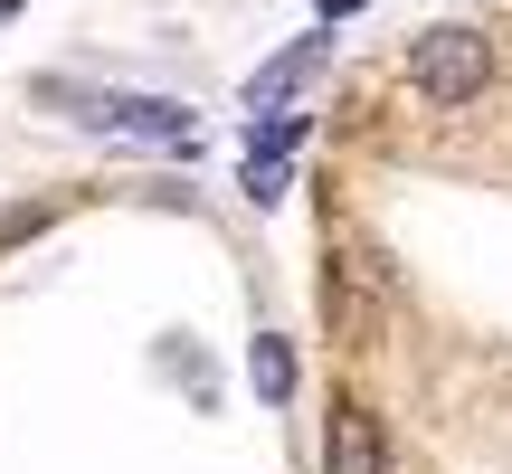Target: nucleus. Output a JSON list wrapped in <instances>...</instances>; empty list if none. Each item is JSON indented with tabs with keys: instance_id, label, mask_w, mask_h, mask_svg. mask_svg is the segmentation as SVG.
<instances>
[{
	"instance_id": "obj_3",
	"label": "nucleus",
	"mask_w": 512,
	"mask_h": 474,
	"mask_svg": "<svg viewBox=\"0 0 512 474\" xmlns=\"http://www.w3.org/2000/svg\"><path fill=\"white\" fill-rule=\"evenodd\" d=\"M323 67H332V38H285V48H275L266 67L247 76V114H285V105H294V95H304Z\"/></svg>"
},
{
	"instance_id": "obj_2",
	"label": "nucleus",
	"mask_w": 512,
	"mask_h": 474,
	"mask_svg": "<svg viewBox=\"0 0 512 474\" xmlns=\"http://www.w3.org/2000/svg\"><path fill=\"white\" fill-rule=\"evenodd\" d=\"M86 124L95 133H133V143H181L190 152V105H171V95H95L86 105Z\"/></svg>"
},
{
	"instance_id": "obj_7",
	"label": "nucleus",
	"mask_w": 512,
	"mask_h": 474,
	"mask_svg": "<svg viewBox=\"0 0 512 474\" xmlns=\"http://www.w3.org/2000/svg\"><path fill=\"white\" fill-rule=\"evenodd\" d=\"M247 200H256V209L285 200V162H247Z\"/></svg>"
},
{
	"instance_id": "obj_8",
	"label": "nucleus",
	"mask_w": 512,
	"mask_h": 474,
	"mask_svg": "<svg viewBox=\"0 0 512 474\" xmlns=\"http://www.w3.org/2000/svg\"><path fill=\"white\" fill-rule=\"evenodd\" d=\"M351 10H361V0H323V19H351Z\"/></svg>"
},
{
	"instance_id": "obj_6",
	"label": "nucleus",
	"mask_w": 512,
	"mask_h": 474,
	"mask_svg": "<svg viewBox=\"0 0 512 474\" xmlns=\"http://www.w3.org/2000/svg\"><path fill=\"white\" fill-rule=\"evenodd\" d=\"M304 143V114H247V162H285Z\"/></svg>"
},
{
	"instance_id": "obj_5",
	"label": "nucleus",
	"mask_w": 512,
	"mask_h": 474,
	"mask_svg": "<svg viewBox=\"0 0 512 474\" xmlns=\"http://www.w3.org/2000/svg\"><path fill=\"white\" fill-rule=\"evenodd\" d=\"M247 380H256V399H294V351L275 342V332H256V351H247Z\"/></svg>"
},
{
	"instance_id": "obj_4",
	"label": "nucleus",
	"mask_w": 512,
	"mask_h": 474,
	"mask_svg": "<svg viewBox=\"0 0 512 474\" xmlns=\"http://www.w3.org/2000/svg\"><path fill=\"white\" fill-rule=\"evenodd\" d=\"M323 474H389V437L370 408H332L323 427Z\"/></svg>"
},
{
	"instance_id": "obj_1",
	"label": "nucleus",
	"mask_w": 512,
	"mask_h": 474,
	"mask_svg": "<svg viewBox=\"0 0 512 474\" xmlns=\"http://www.w3.org/2000/svg\"><path fill=\"white\" fill-rule=\"evenodd\" d=\"M408 86H418L427 105H475V95L494 86V38H484L475 19L418 29V38H408Z\"/></svg>"
},
{
	"instance_id": "obj_9",
	"label": "nucleus",
	"mask_w": 512,
	"mask_h": 474,
	"mask_svg": "<svg viewBox=\"0 0 512 474\" xmlns=\"http://www.w3.org/2000/svg\"><path fill=\"white\" fill-rule=\"evenodd\" d=\"M19 10H29V0H0V19H19Z\"/></svg>"
}]
</instances>
